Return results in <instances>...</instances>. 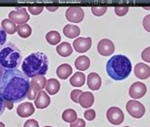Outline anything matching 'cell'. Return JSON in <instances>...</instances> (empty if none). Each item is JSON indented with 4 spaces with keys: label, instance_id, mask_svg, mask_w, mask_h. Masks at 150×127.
<instances>
[{
    "label": "cell",
    "instance_id": "cell-1",
    "mask_svg": "<svg viewBox=\"0 0 150 127\" xmlns=\"http://www.w3.org/2000/svg\"><path fill=\"white\" fill-rule=\"evenodd\" d=\"M30 85V79L23 71L6 69L0 84V97L11 104L21 102L27 98Z\"/></svg>",
    "mask_w": 150,
    "mask_h": 127
},
{
    "label": "cell",
    "instance_id": "cell-2",
    "mask_svg": "<svg viewBox=\"0 0 150 127\" xmlns=\"http://www.w3.org/2000/svg\"><path fill=\"white\" fill-rule=\"evenodd\" d=\"M49 69L48 56L43 52H33L22 62V71L29 78L45 76Z\"/></svg>",
    "mask_w": 150,
    "mask_h": 127
},
{
    "label": "cell",
    "instance_id": "cell-3",
    "mask_svg": "<svg viewBox=\"0 0 150 127\" xmlns=\"http://www.w3.org/2000/svg\"><path fill=\"white\" fill-rule=\"evenodd\" d=\"M106 72L114 81H123L132 71L131 62L125 55H114L106 63Z\"/></svg>",
    "mask_w": 150,
    "mask_h": 127
},
{
    "label": "cell",
    "instance_id": "cell-4",
    "mask_svg": "<svg viewBox=\"0 0 150 127\" xmlns=\"http://www.w3.org/2000/svg\"><path fill=\"white\" fill-rule=\"evenodd\" d=\"M22 65V52L13 43H6L0 47V67L16 69Z\"/></svg>",
    "mask_w": 150,
    "mask_h": 127
},
{
    "label": "cell",
    "instance_id": "cell-5",
    "mask_svg": "<svg viewBox=\"0 0 150 127\" xmlns=\"http://www.w3.org/2000/svg\"><path fill=\"white\" fill-rule=\"evenodd\" d=\"M9 19L14 24L22 25V24H27L30 20V14L27 13L26 8H17L16 10L11 11L9 13Z\"/></svg>",
    "mask_w": 150,
    "mask_h": 127
},
{
    "label": "cell",
    "instance_id": "cell-6",
    "mask_svg": "<svg viewBox=\"0 0 150 127\" xmlns=\"http://www.w3.org/2000/svg\"><path fill=\"white\" fill-rule=\"evenodd\" d=\"M126 110L131 117L135 119H141L145 114V108L144 104H142L140 102L137 101H128L126 104Z\"/></svg>",
    "mask_w": 150,
    "mask_h": 127
},
{
    "label": "cell",
    "instance_id": "cell-7",
    "mask_svg": "<svg viewBox=\"0 0 150 127\" xmlns=\"http://www.w3.org/2000/svg\"><path fill=\"white\" fill-rule=\"evenodd\" d=\"M106 118H108V121L113 125H120L125 120L124 112L121 108L116 106L110 107L106 112Z\"/></svg>",
    "mask_w": 150,
    "mask_h": 127
},
{
    "label": "cell",
    "instance_id": "cell-8",
    "mask_svg": "<svg viewBox=\"0 0 150 127\" xmlns=\"http://www.w3.org/2000/svg\"><path fill=\"white\" fill-rule=\"evenodd\" d=\"M85 17V13L81 7L74 6L69 7L66 11V18L68 21L72 23H80Z\"/></svg>",
    "mask_w": 150,
    "mask_h": 127
},
{
    "label": "cell",
    "instance_id": "cell-9",
    "mask_svg": "<svg viewBox=\"0 0 150 127\" xmlns=\"http://www.w3.org/2000/svg\"><path fill=\"white\" fill-rule=\"evenodd\" d=\"M72 45L75 51H77L79 53H85L90 49V47L92 46V40L90 37H78L74 40Z\"/></svg>",
    "mask_w": 150,
    "mask_h": 127
},
{
    "label": "cell",
    "instance_id": "cell-10",
    "mask_svg": "<svg viewBox=\"0 0 150 127\" xmlns=\"http://www.w3.org/2000/svg\"><path fill=\"white\" fill-rule=\"evenodd\" d=\"M97 50L102 56H110L115 51V46L109 39H102L97 45Z\"/></svg>",
    "mask_w": 150,
    "mask_h": 127
},
{
    "label": "cell",
    "instance_id": "cell-11",
    "mask_svg": "<svg viewBox=\"0 0 150 127\" xmlns=\"http://www.w3.org/2000/svg\"><path fill=\"white\" fill-rule=\"evenodd\" d=\"M146 90V85L144 83L136 82L129 87V96L133 99H136V100L137 99H141L145 95Z\"/></svg>",
    "mask_w": 150,
    "mask_h": 127
},
{
    "label": "cell",
    "instance_id": "cell-12",
    "mask_svg": "<svg viewBox=\"0 0 150 127\" xmlns=\"http://www.w3.org/2000/svg\"><path fill=\"white\" fill-rule=\"evenodd\" d=\"M34 111H35L34 106L30 102H23V104H19L16 108L17 115L21 118H29L34 113Z\"/></svg>",
    "mask_w": 150,
    "mask_h": 127
},
{
    "label": "cell",
    "instance_id": "cell-13",
    "mask_svg": "<svg viewBox=\"0 0 150 127\" xmlns=\"http://www.w3.org/2000/svg\"><path fill=\"white\" fill-rule=\"evenodd\" d=\"M134 74L141 80H146L150 77V67L144 63H138L134 68Z\"/></svg>",
    "mask_w": 150,
    "mask_h": 127
},
{
    "label": "cell",
    "instance_id": "cell-14",
    "mask_svg": "<svg viewBox=\"0 0 150 127\" xmlns=\"http://www.w3.org/2000/svg\"><path fill=\"white\" fill-rule=\"evenodd\" d=\"M34 104L38 109L47 108V107L50 104V98L48 95V93L41 90L40 92L38 93L36 99L34 100Z\"/></svg>",
    "mask_w": 150,
    "mask_h": 127
},
{
    "label": "cell",
    "instance_id": "cell-15",
    "mask_svg": "<svg viewBox=\"0 0 150 127\" xmlns=\"http://www.w3.org/2000/svg\"><path fill=\"white\" fill-rule=\"evenodd\" d=\"M94 104V95L86 91V92H83L80 97H79V104H80L83 108H89L90 106Z\"/></svg>",
    "mask_w": 150,
    "mask_h": 127
},
{
    "label": "cell",
    "instance_id": "cell-16",
    "mask_svg": "<svg viewBox=\"0 0 150 127\" xmlns=\"http://www.w3.org/2000/svg\"><path fill=\"white\" fill-rule=\"evenodd\" d=\"M88 86L91 90H98L100 89L102 85V79L99 74L95 72H91L88 76Z\"/></svg>",
    "mask_w": 150,
    "mask_h": 127
},
{
    "label": "cell",
    "instance_id": "cell-17",
    "mask_svg": "<svg viewBox=\"0 0 150 127\" xmlns=\"http://www.w3.org/2000/svg\"><path fill=\"white\" fill-rule=\"evenodd\" d=\"M56 74L61 80H67L72 74V67L68 64H63L57 67Z\"/></svg>",
    "mask_w": 150,
    "mask_h": 127
},
{
    "label": "cell",
    "instance_id": "cell-18",
    "mask_svg": "<svg viewBox=\"0 0 150 127\" xmlns=\"http://www.w3.org/2000/svg\"><path fill=\"white\" fill-rule=\"evenodd\" d=\"M60 82H58L56 79H50L47 81V85L45 87L46 92L50 95H55L60 90Z\"/></svg>",
    "mask_w": 150,
    "mask_h": 127
},
{
    "label": "cell",
    "instance_id": "cell-19",
    "mask_svg": "<svg viewBox=\"0 0 150 127\" xmlns=\"http://www.w3.org/2000/svg\"><path fill=\"white\" fill-rule=\"evenodd\" d=\"M63 32H64V34L67 37L73 39L80 35V29H79V27L77 26L69 24V25L65 26V28L63 29Z\"/></svg>",
    "mask_w": 150,
    "mask_h": 127
},
{
    "label": "cell",
    "instance_id": "cell-20",
    "mask_svg": "<svg viewBox=\"0 0 150 127\" xmlns=\"http://www.w3.org/2000/svg\"><path fill=\"white\" fill-rule=\"evenodd\" d=\"M70 85L74 87H81L86 83V76L83 72H75L69 79Z\"/></svg>",
    "mask_w": 150,
    "mask_h": 127
},
{
    "label": "cell",
    "instance_id": "cell-21",
    "mask_svg": "<svg viewBox=\"0 0 150 127\" xmlns=\"http://www.w3.org/2000/svg\"><path fill=\"white\" fill-rule=\"evenodd\" d=\"M57 53L62 57H68L72 53V47L70 46V44L68 42H63L59 44L56 47Z\"/></svg>",
    "mask_w": 150,
    "mask_h": 127
},
{
    "label": "cell",
    "instance_id": "cell-22",
    "mask_svg": "<svg viewBox=\"0 0 150 127\" xmlns=\"http://www.w3.org/2000/svg\"><path fill=\"white\" fill-rule=\"evenodd\" d=\"M75 64V67L79 70L85 71L86 69H88V67L90 66V60L88 59V56H79L74 62Z\"/></svg>",
    "mask_w": 150,
    "mask_h": 127
},
{
    "label": "cell",
    "instance_id": "cell-23",
    "mask_svg": "<svg viewBox=\"0 0 150 127\" xmlns=\"http://www.w3.org/2000/svg\"><path fill=\"white\" fill-rule=\"evenodd\" d=\"M1 28L8 34H14L17 32V26L10 19H4L1 23Z\"/></svg>",
    "mask_w": 150,
    "mask_h": 127
},
{
    "label": "cell",
    "instance_id": "cell-24",
    "mask_svg": "<svg viewBox=\"0 0 150 127\" xmlns=\"http://www.w3.org/2000/svg\"><path fill=\"white\" fill-rule=\"evenodd\" d=\"M46 40L50 44V45L55 46V45H57V44L60 43L61 35L56 30H51L46 34Z\"/></svg>",
    "mask_w": 150,
    "mask_h": 127
},
{
    "label": "cell",
    "instance_id": "cell-25",
    "mask_svg": "<svg viewBox=\"0 0 150 127\" xmlns=\"http://www.w3.org/2000/svg\"><path fill=\"white\" fill-rule=\"evenodd\" d=\"M47 79L45 76H36L33 78V80L30 82V85H33L35 88L38 91H41L42 89H44L47 85Z\"/></svg>",
    "mask_w": 150,
    "mask_h": 127
},
{
    "label": "cell",
    "instance_id": "cell-26",
    "mask_svg": "<svg viewBox=\"0 0 150 127\" xmlns=\"http://www.w3.org/2000/svg\"><path fill=\"white\" fill-rule=\"evenodd\" d=\"M62 119L66 122L72 123L77 120V113L73 109H67L62 114Z\"/></svg>",
    "mask_w": 150,
    "mask_h": 127
},
{
    "label": "cell",
    "instance_id": "cell-27",
    "mask_svg": "<svg viewBox=\"0 0 150 127\" xmlns=\"http://www.w3.org/2000/svg\"><path fill=\"white\" fill-rule=\"evenodd\" d=\"M17 33L21 38H28L31 34V28L28 24H22L17 26Z\"/></svg>",
    "mask_w": 150,
    "mask_h": 127
},
{
    "label": "cell",
    "instance_id": "cell-28",
    "mask_svg": "<svg viewBox=\"0 0 150 127\" xmlns=\"http://www.w3.org/2000/svg\"><path fill=\"white\" fill-rule=\"evenodd\" d=\"M108 11V7L106 6H92L91 11L95 16H102L105 13V11Z\"/></svg>",
    "mask_w": 150,
    "mask_h": 127
},
{
    "label": "cell",
    "instance_id": "cell-29",
    "mask_svg": "<svg viewBox=\"0 0 150 127\" xmlns=\"http://www.w3.org/2000/svg\"><path fill=\"white\" fill-rule=\"evenodd\" d=\"M39 92H40V91H38L33 85H30V88H29V91H28V95H27L28 100H29V101H33V100H35Z\"/></svg>",
    "mask_w": 150,
    "mask_h": 127
},
{
    "label": "cell",
    "instance_id": "cell-30",
    "mask_svg": "<svg viewBox=\"0 0 150 127\" xmlns=\"http://www.w3.org/2000/svg\"><path fill=\"white\" fill-rule=\"evenodd\" d=\"M114 11H115V13L118 16H125V15L127 13V11H129V7L128 6H116Z\"/></svg>",
    "mask_w": 150,
    "mask_h": 127
},
{
    "label": "cell",
    "instance_id": "cell-31",
    "mask_svg": "<svg viewBox=\"0 0 150 127\" xmlns=\"http://www.w3.org/2000/svg\"><path fill=\"white\" fill-rule=\"evenodd\" d=\"M28 9H29L30 13L33 14V15H38L43 11L44 7L43 6H29Z\"/></svg>",
    "mask_w": 150,
    "mask_h": 127
},
{
    "label": "cell",
    "instance_id": "cell-32",
    "mask_svg": "<svg viewBox=\"0 0 150 127\" xmlns=\"http://www.w3.org/2000/svg\"><path fill=\"white\" fill-rule=\"evenodd\" d=\"M84 117L86 120H88L89 121H93L94 119L96 118V112L94 111L93 109H88V110H86L85 111V113H84Z\"/></svg>",
    "mask_w": 150,
    "mask_h": 127
},
{
    "label": "cell",
    "instance_id": "cell-33",
    "mask_svg": "<svg viewBox=\"0 0 150 127\" xmlns=\"http://www.w3.org/2000/svg\"><path fill=\"white\" fill-rule=\"evenodd\" d=\"M83 93V91L80 89H74L70 93V98H71L72 102H74L75 104H79V97Z\"/></svg>",
    "mask_w": 150,
    "mask_h": 127
},
{
    "label": "cell",
    "instance_id": "cell-34",
    "mask_svg": "<svg viewBox=\"0 0 150 127\" xmlns=\"http://www.w3.org/2000/svg\"><path fill=\"white\" fill-rule=\"evenodd\" d=\"M142 59H143L144 62L150 63V47L144 49L143 52H142Z\"/></svg>",
    "mask_w": 150,
    "mask_h": 127
},
{
    "label": "cell",
    "instance_id": "cell-35",
    "mask_svg": "<svg viewBox=\"0 0 150 127\" xmlns=\"http://www.w3.org/2000/svg\"><path fill=\"white\" fill-rule=\"evenodd\" d=\"M143 26H144V29L150 32V14H147L146 16L144 17V20H143Z\"/></svg>",
    "mask_w": 150,
    "mask_h": 127
},
{
    "label": "cell",
    "instance_id": "cell-36",
    "mask_svg": "<svg viewBox=\"0 0 150 127\" xmlns=\"http://www.w3.org/2000/svg\"><path fill=\"white\" fill-rule=\"evenodd\" d=\"M7 41V33L2 28H0V47L5 45Z\"/></svg>",
    "mask_w": 150,
    "mask_h": 127
},
{
    "label": "cell",
    "instance_id": "cell-37",
    "mask_svg": "<svg viewBox=\"0 0 150 127\" xmlns=\"http://www.w3.org/2000/svg\"><path fill=\"white\" fill-rule=\"evenodd\" d=\"M70 127H86V121L83 119H77L72 123H70Z\"/></svg>",
    "mask_w": 150,
    "mask_h": 127
},
{
    "label": "cell",
    "instance_id": "cell-38",
    "mask_svg": "<svg viewBox=\"0 0 150 127\" xmlns=\"http://www.w3.org/2000/svg\"><path fill=\"white\" fill-rule=\"evenodd\" d=\"M24 127H39V123L36 120H28L25 122Z\"/></svg>",
    "mask_w": 150,
    "mask_h": 127
},
{
    "label": "cell",
    "instance_id": "cell-39",
    "mask_svg": "<svg viewBox=\"0 0 150 127\" xmlns=\"http://www.w3.org/2000/svg\"><path fill=\"white\" fill-rule=\"evenodd\" d=\"M5 108H6V104H5V101L3 100V99L0 97V116L3 114V112L5 111Z\"/></svg>",
    "mask_w": 150,
    "mask_h": 127
},
{
    "label": "cell",
    "instance_id": "cell-40",
    "mask_svg": "<svg viewBox=\"0 0 150 127\" xmlns=\"http://www.w3.org/2000/svg\"><path fill=\"white\" fill-rule=\"evenodd\" d=\"M4 70L2 67H0V84H1V79H2V76H3V73H4Z\"/></svg>",
    "mask_w": 150,
    "mask_h": 127
},
{
    "label": "cell",
    "instance_id": "cell-41",
    "mask_svg": "<svg viewBox=\"0 0 150 127\" xmlns=\"http://www.w3.org/2000/svg\"><path fill=\"white\" fill-rule=\"evenodd\" d=\"M48 10H50V11H55V10H57V8H53V9H51V8H48Z\"/></svg>",
    "mask_w": 150,
    "mask_h": 127
},
{
    "label": "cell",
    "instance_id": "cell-42",
    "mask_svg": "<svg viewBox=\"0 0 150 127\" xmlns=\"http://www.w3.org/2000/svg\"><path fill=\"white\" fill-rule=\"evenodd\" d=\"M0 127H5V124L3 122H0Z\"/></svg>",
    "mask_w": 150,
    "mask_h": 127
},
{
    "label": "cell",
    "instance_id": "cell-43",
    "mask_svg": "<svg viewBox=\"0 0 150 127\" xmlns=\"http://www.w3.org/2000/svg\"><path fill=\"white\" fill-rule=\"evenodd\" d=\"M144 9H145V10H150V7H149V8H144Z\"/></svg>",
    "mask_w": 150,
    "mask_h": 127
},
{
    "label": "cell",
    "instance_id": "cell-44",
    "mask_svg": "<svg viewBox=\"0 0 150 127\" xmlns=\"http://www.w3.org/2000/svg\"><path fill=\"white\" fill-rule=\"evenodd\" d=\"M45 127H52V126H45Z\"/></svg>",
    "mask_w": 150,
    "mask_h": 127
},
{
    "label": "cell",
    "instance_id": "cell-45",
    "mask_svg": "<svg viewBox=\"0 0 150 127\" xmlns=\"http://www.w3.org/2000/svg\"><path fill=\"white\" fill-rule=\"evenodd\" d=\"M125 127H129V126H125Z\"/></svg>",
    "mask_w": 150,
    "mask_h": 127
}]
</instances>
